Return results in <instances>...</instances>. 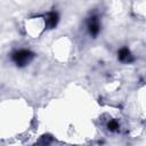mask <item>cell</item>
I'll list each match as a JSON object with an SVG mask.
<instances>
[{
    "label": "cell",
    "instance_id": "6da1fadb",
    "mask_svg": "<svg viewBox=\"0 0 146 146\" xmlns=\"http://www.w3.org/2000/svg\"><path fill=\"white\" fill-rule=\"evenodd\" d=\"M33 57H34V54L27 49H19L11 54L13 62L19 67H23V66H26L27 64H30L31 60L33 59Z\"/></svg>",
    "mask_w": 146,
    "mask_h": 146
},
{
    "label": "cell",
    "instance_id": "7a4b0ae2",
    "mask_svg": "<svg viewBox=\"0 0 146 146\" xmlns=\"http://www.w3.org/2000/svg\"><path fill=\"white\" fill-rule=\"evenodd\" d=\"M88 31L92 36H96L100 31V24L97 16H91L88 19Z\"/></svg>",
    "mask_w": 146,
    "mask_h": 146
},
{
    "label": "cell",
    "instance_id": "3957f363",
    "mask_svg": "<svg viewBox=\"0 0 146 146\" xmlns=\"http://www.w3.org/2000/svg\"><path fill=\"white\" fill-rule=\"evenodd\" d=\"M59 21V16L56 11H50L44 16V24L48 29H54L56 27L57 23Z\"/></svg>",
    "mask_w": 146,
    "mask_h": 146
},
{
    "label": "cell",
    "instance_id": "277c9868",
    "mask_svg": "<svg viewBox=\"0 0 146 146\" xmlns=\"http://www.w3.org/2000/svg\"><path fill=\"white\" fill-rule=\"evenodd\" d=\"M117 58H119L121 62H123V63H130V62L133 60V57H132L130 50H129L128 48H125V47H123V48H121V49L119 50V52H117Z\"/></svg>",
    "mask_w": 146,
    "mask_h": 146
},
{
    "label": "cell",
    "instance_id": "5b68a950",
    "mask_svg": "<svg viewBox=\"0 0 146 146\" xmlns=\"http://www.w3.org/2000/svg\"><path fill=\"white\" fill-rule=\"evenodd\" d=\"M107 129L110 131H117L119 130V123L115 120H111L107 123Z\"/></svg>",
    "mask_w": 146,
    "mask_h": 146
}]
</instances>
